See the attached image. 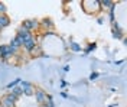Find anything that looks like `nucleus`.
I'll return each instance as SVG.
<instances>
[{
  "mask_svg": "<svg viewBox=\"0 0 127 107\" xmlns=\"http://www.w3.org/2000/svg\"><path fill=\"white\" fill-rule=\"evenodd\" d=\"M81 6L87 15H98L103 10L101 4H100V0H82Z\"/></svg>",
  "mask_w": 127,
  "mask_h": 107,
  "instance_id": "obj_1",
  "label": "nucleus"
},
{
  "mask_svg": "<svg viewBox=\"0 0 127 107\" xmlns=\"http://www.w3.org/2000/svg\"><path fill=\"white\" fill-rule=\"evenodd\" d=\"M17 54V51L13 49L9 43H0V59L9 61L10 58H13Z\"/></svg>",
  "mask_w": 127,
  "mask_h": 107,
  "instance_id": "obj_2",
  "label": "nucleus"
},
{
  "mask_svg": "<svg viewBox=\"0 0 127 107\" xmlns=\"http://www.w3.org/2000/svg\"><path fill=\"white\" fill-rule=\"evenodd\" d=\"M22 28H25L26 31H29L32 32L33 35H36V32L40 29V25H39V20L36 19V17H32V19H25L23 22H22Z\"/></svg>",
  "mask_w": 127,
  "mask_h": 107,
  "instance_id": "obj_3",
  "label": "nucleus"
},
{
  "mask_svg": "<svg viewBox=\"0 0 127 107\" xmlns=\"http://www.w3.org/2000/svg\"><path fill=\"white\" fill-rule=\"evenodd\" d=\"M17 101H19V99L15 97L12 93H9L7 91L4 96L0 97V106H3V107H16Z\"/></svg>",
  "mask_w": 127,
  "mask_h": 107,
  "instance_id": "obj_4",
  "label": "nucleus"
},
{
  "mask_svg": "<svg viewBox=\"0 0 127 107\" xmlns=\"http://www.w3.org/2000/svg\"><path fill=\"white\" fill-rule=\"evenodd\" d=\"M38 38H36V35H32L31 38H28L26 41H23V45H22V48H23L28 54H33L35 49H36V46H38Z\"/></svg>",
  "mask_w": 127,
  "mask_h": 107,
  "instance_id": "obj_5",
  "label": "nucleus"
},
{
  "mask_svg": "<svg viewBox=\"0 0 127 107\" xmlns=\"http://www.w3.org/2000/svg\"><path fill=\"white\" fill-rule=\"evenodd\" d=\"M33 97L36 100V103L39 104V106H45L48 104V93L43 88H40V87H36L35 88V93H33Z\"/></svg>",
  "mask_w": 127,
  "mask_h": 107,
  "instance_id": "obj_6",
  "label": "nucleus"
},
{
  "mask_svg": "<svg viewBox=\"0 0 127 107\" xmlns=\"http://www.w3.org/2000/svg\"><path fill=\"white\" fill-rule=\"evenodd\" d=\"M19 85L22 87L23 96H26V97H33V93H35V88H36V87H35L31 81H25V80H22Z\"/></svg>",
  "mask_w": 127,
  "mask_h": 107,
  "instance_id": "obj_7",
  "label": "nucleus"
},
{
  "mask_svg": "<svg viewBox=\"0 0 127 107\" xmlns=\"http://www.w3.org/2000/svg\"><path fill=\"white\" fill-rule=\"evenodd\" d=\"M113 28H111V35H113V38L114 39H123L124 38V32H123V29L120 28V25L117 22H114V23H111Z\"/></svg>",
  "mask_w": 127,
  "mask_h": 107,
  "instance_id": "obj_8",
  "label": "nucleus"
},
{
  "mask_svg": "<svg viewBox=\"0 0 127 107\" xmlns=\"http://www.w3.org/2000/svg\"><path fill=\"white\" fill-rule=\"evenodd\" d=\"M39 25H40V29H45V31H52L55 28L54 20L51 17H43L42 20H39Z\"/></svg>",
  "mask_w": 127,
  "mask_h": 107,
  "instance_id": "obj_9",
  "label": "nucleus"
},
{
  "mask_svg": "<svg viewBox=\"0 0 127 107\" xmlns=\"http://www.w3.org/2000/svg\"><path fill=\"white\" fill-rule=\"evenodd\" d=\"M15 35H16V36H19L22 41H26L28 38H31L33 33L29 32V31H26V29H25V28H22V26H19V28L16 29V33H15Z\"/></svg>",
  "mask_w": 127,
  "mask_h": 107,
  "instance_id": "obj_10",
  "label": "nucleus"
},
{
  "mask_svg": "<svg viewBox=\"0 0 127 107\" xmlns=\"http://www.w3.org/2000/svg\"><path fill=\"white\" fill-rule=\"evenodd\" d=\"M9 45L13 48V49H16V51H19V49H22V45H23V41L19 38V36H13L12 39H10V42H9Z\"/></svg>",
  "mask_w": 127,
  "mask_h": 107,
  "instance_id": "obj_11",
  "label": "nucleus"
},
{
  "mask_svg": "<svg viewBox=\"0 0 127 107\" xmlns=\"http://www.w3.org/2000/svg\"><path fill=\"white\" fill-rule=\"evenodd\" d=\"M10 23H12V19L9 17L7 13H6V15H0V29H1V31L6 29V28H9Z\"/></svg>",
  "mask_w": 127,
  "mask_h": 107,
  "instance_id": "obj_12",
  "label": "nucleus"
},
{
  "mask_svg": "<svg viewBox=\"0 0 127 107\" xmlns=\"http://www.w3.org/2000/svg\"><path fill=\"white\" fill-rule=\"evenodd\" d=\"M116 9H117V3L114 1V3H113V6L108 9V19H110L111 23H114V22H116Z\"/></svg>",
  "mask_w": 127,
  "mask_h": 107,
  "instance_id": "obj_13",
  "label": "nucleus"
},
{
  "mask_svg": "<svg viewBox=\"0 0 127 107\" xmlns=\"http://www.w3.org/2000/svg\"><path fill=\"white\" fill-rule=\"evenodd\" d=\"M97 49V42H88L87 46L84 48V55H90L91 52H94Z\"/></svg>",
  "mask_w": 127,
  "mask_h": 107,
  "instance_id": "obj_14",
  "label": "nucleus"
},
{
  "mask_svg": "<svg viewBox=\"0 0 127 107\" xmlns=\"http://www.w3.org/2000/svg\"><path fill=\"white\" fill-rule=\"evenodd\" d=\"M69 49H71V52H81L82 51V46L79 45L78 42H75V41H69Z\"/></svg>",
  "mask_w": 127,
  "mask_h": 107,
  "instance_id": "obj_15",
  "label": "nucleus"
},
{
  "mask_svg": "<svg viewBox=\"0 0 127 107\" xmlns=\"http://www.w3.org/2000/svg\"><path fill=\"white\" fill-rule=\"evenodd\" d=\"M20 81H22V80H20V78H15V80H13V81L7 82V84H6V87H4V88H6V90H7V91L13 90V88H15L16 85H19V84H20Z\"/></svg>",
  "mask_w": 127,
  "mask_h": 107,
  "instance_id": "obj_16",
  "label": "nucleus"
},
{
  "mask_svg": "<svg viewBox=\"0 0 127 107\" xmlns=\"http://www.w3.org/2000/svg\"><path fill=\"white\" fill-rule=\"evenodd\" d=\"M9 93H12V94H13L15 97H17L19 100H20V97L23 96V91H22V87H20V85H16L15 88H13V90H10Z\"/></svg>",
  "mask_w": 127,
  "mask_h": 107,
  "instance_id": "obj_17",
  "label": "nucleus"
},
{
  "mask_svg": "<svg viewBox=\"0 0 127 107\" xmlns=\"http://www.w3.org/2000/svg\"><path fill=\"white\" fill-rule=\"evenodd\" d=\"M113 3H114V1H111V0H101V1H100V4H101V9H107V10H108V9L111 7V6H113Z\"/></svg>",
  "mask_w": 127,
  "mask_h": 107,
  "instance_id": "obj_18",
  "label": "nucleus"
},
{
  "mask_svg": "<svg viewBox=\"0 0 127 107\" xmlns=\"http://www.w3.org/2000/svg\"><path fill=\"white\" fill-rule=\"evenodd\" d=\"M88 78H90V81H95V80H98V78H100V72H98V71H93V72L90 74Z\"/></svg>",
  "mask_w": 127,
  "mask_h": 107,
  "instance_id": "obj_19",
  "label": "nucleus"
},
{
  "mask_svg": "<svg viewBox=\"0 0 127 107\" xmlns=\"http://www.w3.org/2000/svg\"><path fill=\"white\" fill-rule=\"evenodd\" d=\"M6 13H7V6H6V3L0 1V15H6Z\"/></svg>",
  "mask_w": 127,
  "mask_h": 107,
  "instance_id": "obj_20",
  "label": "nucleus"
},
{
  "mask_svg": "<svg viewBox=\"0 0 127 107\" xmlns=\"http://www.w3.org/2000/svg\"><path fill=\"white\" fill-rule=\"evenodd\" d=\"M48 107H55V103H54V97L52 94H48Z\"/></svg>",
  "mask_w": 127,
  "mask_h": 107,
  "instance_id": "obj_21",
  "label": "nucleus"
},
{
  "mask_svg": "<svg viewBox=\"0 0 127 107\" xmlns=\"http://www.w3.org/2000/svg\"><path fill=\"white\" fill-rule=\"evenodd\" d=\"M66 87H68V82L65 80H61V88H66Z\"/></svg>",
  "mask_w": 127,
  "mask_h": 107,
  "instance_id": "obj_22",
  "label": "nucleus"
},
{
  "mask_svg": "<svg viewBox=\"0 0 127 107\" xmlns=\"http://www.w3.org/2000/svg\"><path fill=\"white\" fill-rule=\"evenodd\" d=\"M97 23H98V25H103V23H104V19L101 16H98V17H97Z\"/></svg>",
  "mask_w": 127,
  "mask_h": 107,
  "instance_id": "obj_23",
  "label": "nucleus"
},
{
  "mask_svg": "<svg viewBox=\"0 0 127 107\" xmlns=\"http://www.w3.org/2000/svg\"><path fill=\"white\" fill-rule=\"evenodd\" d=\"M62 70H64V72H68V71L71 70V67H69V65H64V68H62Z\"/></svg>",
  "mask_w": 127,
  "mask_h": 107,
  "instance_id": "obj_24",
  "label": "nucleus"
},
{
  "mask_svg": "<svg viewBox=\"0 0 127 107\" xmlns=\"http://www.w3.org/2000/svg\"><path fill=\"white\" fill-rule=\"evenodd\" d=\"M61 97H62V99H68V93L62 91V93H61Z\"/></svg>",
  "mask_w": 127,
  "mask_h": 107,
  "instance_id": "obj_25",
  "label": "nucleus"
},
{
  "mask_svg": "<svg viewBox=\"0 0 127 107\" xmlns=\"http://www.w3.org/2000/svg\"><path fill=\"white\" fill-rule=\"evenodd\" d=\"M123 62H124V59H120V61H116V62H114V64H116V65H121V64H123Z\"/></svg>",
  "mask_w": 127,
  "mask_h": 107,
  "instance_id": "obj_26",
  "label": "nucleus"
},
{
  "mask_svg": "<svg viewBox=\"0 0 127 107\" xmlns=\"http://www.w3.org/2000/svg\"><path fill=\"white\" fill-rule=\"evenodd\" d=\"M108 107H117V104H110Z\"/></svg>",
  "mask_w": 127,
  "mask_h": 107,
  "instance_id": "obj_27",
  "label": "nucleus"
},
{
  "mask_svg": "<svg viewBox=\"0 0 127 107\" xmlns=\"http://www.w3.org/2000/svg\"><path fill=\"white\" fill-rule=\"evenodd\" d=\"M39 107H48V104H45V106H39Z\"/></svg>",
  "mask_w": 127,
  "mask_h": 107,
  "instance_id": "obj_28",
  "label": "nucleus"
},
{
  "mask_svg": "<svg viewBox=\"0 0 127 107\" xmlns=\"http://www.w3.org/2000/svg\"><path fill=\"white\" fill-rule=\"evenodd\" d=\"M0 33H1V29H0Z\"/></svg>",
  "mask_w": 127,
  "mask_h": 107,
  "instance_id": "obj_29",
  "label": "nucleus"
},
{
  "mask_svg": "<svg viewBox=\"0 0 127 107\" xmlns=\"http://www.w3.org/2000/svg\"><path fill=\"white\" fill-rule=\"evenodd\" d=\"M0 107H3V106H0Z\"/></svg>",
  "mask_w": 127,
  "mask_h": 107,
  "instance_id": "obj_30",
  "label": "nucleus"
}]
</instances>
